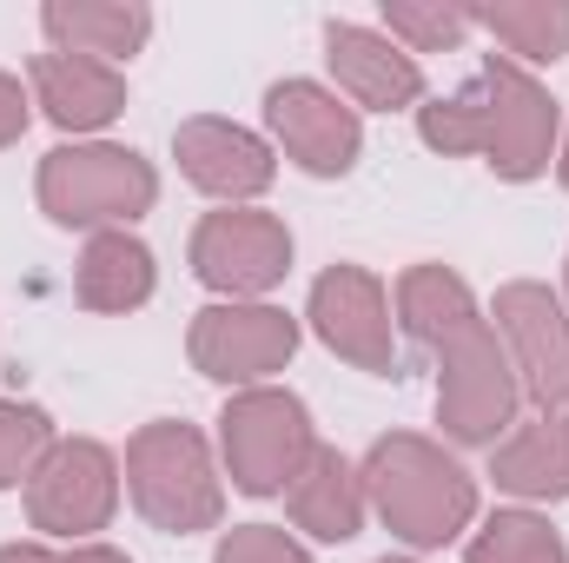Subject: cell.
<instances>
[{
  "mask_svg": "<svg viewBox=\"0 0 569 563\" xmlns=\"http://www.w3.org/2000/svg\"><path fill=\"white\" fill-rule=\"evenodd\" d=\"M418 140L430 152H477L497 179H537L550 172L557 152V100L537 87V73H523L517 60H483L477 80L450 100L418 107Z\"/></svg>",
  "mask_w": 569,
  "mask_h": 563,
  "instance_id": "6da1fadb",
  "label": "cell"
},
{
  "mask_svg": "<svg viewBox=\"0 0 569 563\" xmlns=\"http://www.w3.org/2000/svg\"><path fill=\"white\" fill-rule=\"evenodd\" d=\"M365 477V504L385 517L391 537H405L411 551H437L457 531H470L477 517V477L418 431H391L371 444V457L358 464Z\"/></svg>",
  "mask_w": 569,
  "mask_h": 563,
  "instance_id": "7a4b0ae2",
  "label": "cell"
},
{
  "mask_svg": "<svg viewBox=\"0 0 569 563\" xmlns=\"http://www.w3.org/2000/svg\"><path fill=\"white\" fill-rule=\"evenodd\" d=\"M127 491H133V511L166 537H199V531H219L226 517V477L212 464V444L199 424L179 418H152L133 431Z\"/></svg>",
  "mask_w": 569,
  "mask_h": 563,
  "instance_id": "3957f363",
  "label": "cell"
},
{
  "mask_svg": "<svg viewBox=\"0 0 569 563\" xmlns=\"http://www.w3.org/2000/svg\"><path fill=\"white\" fill-rule=\"evenodd\" d=\"M33 192H40V213L53 226H67V233H127L140 213H152L159 172L133 146L73 140V146H53L40 159Z\"/></svg>",
  "mask_w": 569,
  "mask_h": 563,
  "instance_id": "277c9868",
  "label": "cell"
},
{
  "mask_svg": "<svg viewBox=\"0 0 569 563\" xmlns=\"http://www.w3.org/2000/svg\"><path fill=\"white\" fill-rule=\"evenodd\" d=\"M430 358H437V424H443V437L497 444L517 424L523 385H517V365H510V352H503L490 318H470Z\"/></svg>",
  "mask_w": 569,
  "mask_h": 563,
  "instance_id": "5b68a950",
  "label": "cell"
},
{
  "mask_svg": "<svg viewBox=\"0 0 569 563\" xmlns=\"http://www.w3.org/2000/svg\"><path fill=\"white\" fill-rule=\"evenodd\" d=\"M318 451L305 398H291L279 385H252L232 392V405L219 412V457L232 491L246 497H284V484L305 471V457Z\"/></svg>",
  "mask_w": 569,
  "mask_h": 563,
  "instance_id": "8992f818",
  "label": "cell"
},
{
  "mask_svg": "<svg viewBox=\"0 0 569 563\" xmlns=\"http://www.w3.org/2000/svg\"><path fill=\"white\" fill-rule=\"evenodd\" d=\"M186 352H192V372H206L212 385L252 392V385H266L272 372L291 365L298 318L284 305H266V298H219L192 318Z\"/></svg>",
  "mask_w": 569,
  "mask_h": 563,
  "instance_id": "52a82bcc",
  "label": "cell"
},
{
  "mask_svg": "<svg viewBox=\"0 0 569 563\" xmlns=\"http://www.w3.org/2000/svg\"><path fill=\"white\" fill-rule=\"evenodd\" d=\"M120 511V457L100 437H60L27 477V517L47 537H93Z\"/></svg>",
  "mask_w": 569,
  "mask_h": 563,
  "instance_id": "ba28073f",
  "label": "cell"
},
{
  "mask_svg": "<svg viewBox=\"0 0 569 563\" xmlns=\"http://www.w3.org/2000/svg\"><path fill=\"white\" fill-rule=\"evenodd\" d=\"M490 318H497V338H503V352L517 365L523 398L543 405V412H563L569 405V312H563V298L537 279H510L497 292Z\"/></svg>",
  "mask_w": 569,
  "mask_h": 563,
  "instance_id": "9c48e42d",
  "label": "cell"
},
{
  "mask_svg": "<svg viewBox=\"0 0 569 563\" xmlns=\"http://www.w3.org/2000/svg\"><path fill=\"white\" fill-rule=\"evenodd\" d=\"M192 273L219 298H259L291 273V233L272 213L226 206L192 226Z\"/></svg>",
  "mask_w": 569,
  "mask_h": 563,
  "instance_id": "30bf717a",
  "label": "cell"
},
{
  "mask_svg": "<svg viewBox=\"0 0 569 563\" xmlns=\"http://www.w3.org/2000/svg\"><path fill=\"white\" fill-rule=\"evenodd\" d=\"M311 332L345 358V365H358V372H378V378H391L398 372V345H391V292L378 273H365V266H325L318 285H311Z\"/></svg>",
  "mask_w": 569,
  "mask_h": 563,
  "instance_id": "8fae6325",
  "label": "cell"
},
{
  "mask_svg": "<svg viewBox=\"0 0 569 563\" xmlns=\"http://www.w3.org/2000/svg\"><path fill=\"white\" fill-rule=\"evenodd\" d=\"M266 127L284 146V159H298L311 179H345L358 166V152H365L358 107H345L318 80H279V87H266Z\"/></svg>",
  "mask_w": 569,
  "mask_h": 563,
  "instance_id": "7c38bea8",
  "label": "cell"
},
{
  "mask_svg": "<svg viewBox=\"0 0 569 563\" xmlns=\"http://www.w3.org/2000/svg\"><path fill=\"white\" fill-rule=\"evenodd\" d=\"M172 159H179V172H186L199 192H212V199H226V206H246V199H259V192L279 179L272 146L259 140L252 127L219 120V113L179 120V134H172Z\"/></svg>",
  "mask_w": 569,
  "mask_h": 563,
  "instance_id": "4fadbf2b",
  "label": "cell"
},
{
  "mask_svg": "<svg viewBox=\"0 0 569 563\" xmlns=\"http://www.w3.org/2000/svg\"><path fill=\"white\" fill-rule=\"evenodd\" d=\"M325 60L338 73V93L371 107V113H398V107H418L425 100V67L378 27H358V20H331L325 27Z\"/></svg>",
  "mask_w": 569,
  "mask_h": 563,
  "instance_id": "5bb4252c",
  "label": "cell"
},
{
  "mask_svg": "<svg viewBox=\"0 0 569 563\" xmlns=\"http://www.w3.org/2000/svg\"><path fill=\"white\" fill-rule=\"evenodd\" d=\"M33 80V107L60 127V134H100L127 113V80L107 60H80V53H33L27 67Z\"/></svg>",
  "mask_w": 569,
  "mask_h": 563,
  "instance_id": "9a60e30c",
  "label": "cell"
},
{
  "mask_svg": "<svg viewBox=\"0 0 569 563\" xmlns=\"http://www.w3.org/2000/svg\"><path fill=\"white\" fill-rule=\"evenodd\" d=\"M284 511H291V524L305 531V537H318V544H351L358 531H365V477H358V464L345 457V451H331V444H318L311 457H305V471L284 484Z\"/></svg>",
  "mask_w": 569,
  "mask_h": 563,
  "instance_id": "2e32d148",
  "label": "cell"
},
{
  "mask_svg": "<svg viewBox=\"0 0 569 563\" xmlns=\"http://www.w3.org/2000/svg\"><path fill=\"white\" fill-rule=\"evenodd\" d=\"M40 27L53 40V53H80V60H127L140 53L152 33V13L133 0H47Z\"/></svg>",
  "mask_w": 569,
  "mask_h": 563,
  "instance_id": "e0dca14e",
  "label": "cell"
},
{
  "mask_svg": "<svg viewBox=\"0 0 569 563\" xmlns=\"http://www.w3.org/2000/svg\"><path fill=\"white\" fill-rule=\"evenodd\" d=\"M490 477H497V491L530 497V504L569 497V405L530 418L517 437H503L497 457H490Z\"/></svg>",
  "mask_w": 569,
  "mask_h": 563,
  "instance_id": "ac0fdd59",
  "label": "cell"
},
{
  "mask_svg": "<svg viewBox=\"0 0 569 563\" xmlns=\"http://www.w3.org/2000/svg\"><path fill=\"white\" fill-rule=\"evenodd\" d=\"M159 285V266L133 233H93L87 253H80V273H73V298L87 312H140Z\"/></svg>",
  "mask_w": 569,
  "mask_h": 563,
  "instance_id": "d6986e66",
  "label": "cell"
},
{
  "mask_svg": "<svg viewBox=\"0 0 569 563\" xmlns=\"http://www.w3.org/2000/svg\"><path fill=\"white\" fill-rule=\"evenodd\" d=\"M470 318H483L477 312V298H470V285L457 279L450 266H411L405 279H398V325L425 345V352H437L450 332H463Z\"/></svg>",
  "mask_w": 569,
  "mask_h": 563,
  "instance_id": "ffe728a7",
  "label": "cell"
},
{
  "mask_svg": "<svg viewBox=\"0 0 569 563\" xmlns=\"http://www.w3.org/2000/svg\"><path fill=\"white\" fill-rule=\"evenodd\" d=\"M470 27H490L517 60H563L569 53V0H497V7H470Z\"/></svg>",
  "mask_w": 569,
  "mask_h": 563,
  "instance_id": "44dd1931",
  "label": "cell"
},
{
  "mask_svg": "<svg viewBox=\"0 0 569 563\" xmlns=\"http://www.w3.org/2000/svg\"><path fill=\"white\" fill-rule=\"evenodd\" d=\"M463 563H569V551H563V537L550 531V517H537V511H497L470 537Z\"/></svg>",
  "mask_w": 569,
  "mask_h": 563,
  "instance_id": "7402d4cb",
  "label": "cell"
},
{
  "mask_svg": "<svg viewBox=\"0 0 569 563\" xmlns=\"http://www.w3.org/2000/svg\"><path fill=\"white\" fill-rule=\"evenodd\" d=\"M385 33L405 40V53H450L470 33V7L457 0H385Z\"/></svg>",
  "mask_w": 569,
  "mask_h": 563,
  "instance_id": "603a6c76",
  "label": "cell"
},
{
  "mask_svg": "<svg viewBox=\"0 0 569 563\" xmlns=\"http://www.w3.org/2000/svg\"><path fill=\"white\" fill-rule=\"evenodd\" d=\"M53 444H60V437H53V418H47L40 405H27V398H0V491L27 484Z\"/></svg>",
  "mask_w": 569,
  "mask_h": 563,
  "instance_id": "cb8c5ba5",
  "label": "cell"
},
{
  "mask_svg": "<svg viewBox=\"0 0 569 563\" xmlns=\"http://www.w3.org/2000/svg\"><path fill=\"white\" fill-rule=\"evenodd\" d=\"M212 563H311V551L291 531H279V524H232L219 537Z\"/></svg>",
  "mask_w": 569,
  "mask_h": 563,
  "instance_id": "d4e9b609",
  "label": "cell"
},
{
  "mask_svg": "<svg viewBox=\"0 0 569 563\" xmlns=\"http://www.w3.org/2000/svg\"><path fill=\"white\" fill-rule=\"evenodd\" d=\"M27 107H33V100L20 93V80H13V73H0V152L27 134V120H33Z\"/></svg>",
  "mask_w": 569,
  "mask_h": 563,
  "instance_id": "484cf974",
  "label": "cell"
},
{
  "mask_svg": "<svg viewBox=\"0 0 569 563\" xmlns=\"http://www.w3.org/2000/svg\"><path fill=\"white\" fill-rule=\"evenodd\" d=\"M60 563H133V557H127V551H113V544H73Z\"/></svg>",
  "mask_w": 569,
  "mask_h": 563,
  "instance_id": "4316f807",
  "label": "cell"
},
{
  "mask_svg": "<svg viewBox=\"0 0 569 563\" xmlns=\"http://www.w3.org/2000/svg\"><path fill=\"white\" fill-rule=\"evenodd\" d=\"M0 563H60L47 544H0Z\"/></svg>",
  "mask_w": 569,
  "mask_h": 563,
  "instance_id": "83f0119b",
  "label": "cell"
},
{
  "mask_svg": "<svg viewBox=\"0 0 569 563\" xmlns=\"http://www.w3.org/2000/svg\"><path fill=\"white\" fill-rule=\"evenodd\" d=\"M557 179H563V192H569V127H563V159H557Z\"/></svg>",
  "mask_w": 569,
  "mask_h": 563,
  "instance_id": "f1b7e54d",
  "label": "cell"
},
{
  "mask_svg": "<svg viewBox=\"0 0 569 563\" xmlns=\"http://www.w3.org/2000/svg\"><path fill=\"white\" fill-rule=\"evenodd\" d=\"M378 563H418V557H378Z\"/></svg>",
  "mask_w": 569,
  "mask_h": 563,
  "instance_id": "f546056e",
  "label": "cell"
},
{
  "mask_svg": "<svg viewBox=\"0 0 569 563\" xmlns=\"http://www.w3.org/2000/svg\"><path fill=\"white\" fill-rule=\"evenodd\" d=\"M563 285H569V266H563Z\"/></svg>",
  "mask_w": 569,
  "mask_h": 563,
  "instance_id": "4dcf8cb0",
  "label": "cell"
}]
</instances>
